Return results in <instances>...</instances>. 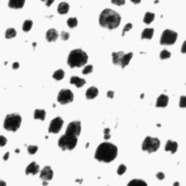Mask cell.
<instances>
[{
    "instance_id": "1",
    "label": "cell",
    "mask_w": 186,
    "mask_h": 186,
    "mask_svg": "<svg viewBox=\"0 0 186 186\" xmlns=\"http://www.w3.org/2000/svg\"><path fill=\"white\" fill-rule=\"evenodd\" d=\"M118 148L116 146L110 142H103L96 150L94 158L99 161L109 163L116 158Z\"/></svg>"
},
{
    "instance_id": "2",
    "label": "cell",
    "mask_w": 186,
    "mask_h": 186,
    "mask_svg": "<svg viewBox=\"0 0 186 186\" xmlns=\"http://www.w3.org/2000/svg\"><path fill=\"white\" fill-rule=\"evenodd\" d=\"M121 22V16L118 13L111 9L104 10L99 17V23L103 28H116Z\"/></svg>"
},
{
    "instance_id": "3",
    "label": "cell",
    "mask_w": 186,
    "mask_h": 186,
    "mask_svg": "<svg viewBox=\"0 0 186 186\" xmlns=\"http://www.w3.org/2000/svg\"><path fill=\"white\" fill-rule=\"evenodd\" d=\"M88 61V56L81 49L74 50L70 52L68 58V64L70 68L82 67Z\"/></svg>"
},
{
    "instance_id": "4",
    "label": "cell",
    "mask_w": 186,
    "mask_h": 186,
    "mask_svg": "<svg viewBox=\"0 0 186 186\" xmlns=\"http://www.w3.org/2000/svg\"><path fill=\"white\" fill-rule=\"evenodd\" d=\"M21 116L18 113H12L7 115L4 119V127L5 130L8 131L16 132L21 124Z\"/></svg>"
},
{
    "instance_id": "5",
    "label": "cell",
    "mask_w": 186,
    "mask_h": 186,
    "mask_svg": "<svg viewBox=\"0 0 186 186\" xmlns=\"http://www.w3.org/2000/svg\"><path fill=\"white\" fill-rule=\"evenodd\" d=\"M77 144V137H71V136L65 135H62L58 140V146L63 151L69 150L71 151L76 147Z\"/></svg>"
},
{
    "instance_id": "6",
    "label": "cell",
    "mask_w": 186,
    "mask_h": 186,
    "mask_svg": "<svg viewBox=\"0 0 186 186\" xmlns=\"http://www.w3.org/2000/svg\"><path fill=\"white\" fill-rule=\"evenodd\" d=\"M160 140L156 137H147L142 142V151H147L149 154L156 152L160 147Z\"/></svg>"
},
{
    "instance_id": "7",
    "label": "cell",
    "mask_w": 186,
    "mask_h": 186,
    "mask_svg": "<svg viewBox=\"0 0 186 186\" xmlns=\"http://www.w3.org/2000/svg\"><path fill=\"white\" fill-rule=\"evenodd\" d=\"M177 39V34L176 32L166 29L162 33L161 39H160V43L162 45H172L175 44Z\"/></svg>"
},
{
    "instance_id": "8",
    "label": "cell",
    "mask_w": 186,
    "mask_h": 186,
    "mask_svg": "<svg viewBox=\"0 0 186 186\" xmlns=\"http://www.w3.org/2000/svg\"><path fill=\"white\" fill-rule=\"evenodd\" d=\"M74 100V94L70 89H63L60 91L58 95V101L62 105L71 103Z\"/></svg>"
},
{
    "instance_id": "9",
    "label": "cell",
    "mask_w": 186,
    "mask_h": 186,
    "mask_svg": "<svg viewBox=\"0 0 186 186\" xmlns=\"http://www.w3.org/2000/svg\"><path fill=\"white\" fill-rule=\"evenodd\" d=\"M81 129H82V127H81L80 122H72L68 124L66 131H65V135L78 137L80 135Z\"/></svg>"
},
{
    "instance_id": "10",
    "label": "cell",
    "mask_w": 186,
    "mask_h": 186,
    "mask_svg": "<svg viewBox=\"0 0 186 186\" xmlns=\"http://www.w3.org/2000/svg\"><path fill=\"white\" fill-rule=\"evenodd\" d=\"M63 125V120L61 117H57V118L52 119L50 122V124L49 127V132L50 133H58L61 130Z\"/></svg>"
},
{
    "instance_id": "11",
    "label": "cell",
    "mask_w": 186,
    "mask_h": 186,
    "mask_svg": "<svg viewBox=\"0 0 186 186\" xmlns=\"http://www.w3.org/2000/svg\"><path fill=\"white\" fill-rule=\"evenodd\" d=\"M53 177V171L50 166H44V169L42 170L40 174V178L43 181H49L52 179Z\"/></svg>"
},
{
    "instance_id": "12",
    "label": "cell",
    "mask_w": 186,
    "mask_h": 186,
    "mask_svg": "<svg viewBox=\"0 0 186 186\" xmlns=\"http://www.w3.org/2000/svg\"><path fill=\"white\" fill-rule=\"evenodd\" d=\"M178 148V144L175 141H172L171 140H169L166 142V146H165V151H170L172 154H174L176 153Z\"/></svg>"
},
{
    "instance_id": "13",
    "label": "cell",
    "mask_w": 186,
    "mask_h": 186,
    "mask_svg": "<svg viewBox=\"0 0 186 186\" xmlns=\"http://www.w3.org/2000/svg\"><path fill=\"white\" fill-rule=\"evenodd\" d=\"M168 103L169 97L166 94H162L157 98L156 106L157 108H165L168 105Z\"/></svg>"
},
{
    "instance_id": "14",
    "label": "cell",
    "mask_w": 186,
    "mask_h": 186,
    "mask_svg": "<svg viewBox=\"0 0 186 186\" xmlns=\"http://www.w3.org/2000/svg\"><path fill=\"white\" fill-rule=\"evenodd\" d=\"M39 166L37 164V163L35 161L31 163L30 164L27 166V168L26 169V175H30L32 174L33 175H35L39 172Z\"/></svg>"
},
{
    "instance_id": "15",
    "label": "cell",
    "mask_w": 186,
    "mask_h": 186,
    "mask_svg": "<svg viewBox=\"0 0 186 186\" xmlns=\"http://www.w3.org/2000/svg\"><path fill=\"white\" fill-rule=\"evenodd\" d=\"M58 37V33L56 29L51 28L47 31L46 34V39L49 42H55Z\"/></svg>"
},
{
    "instance_id": "16",
    "label": "cell",
    "mask_w": 186,
    "mask_h": 186,
    "mask_svg": "<svg viewBox=\"0 0 186 186\" xmlns=\"http://www.w3.org/2000/svg\"><path fill=\"white\" fill-rule=\"evenodd\" d=\"M25 0H10L8 6L13 9H20L23 7Z\"/></svg>"
},
{
    "instance_id": "17",
    "label": "cell",
    "mask_w": 186,
    "mask_h": 186,
    "mask_svg": "<svg viewBox=\"0 0 186 186\" xmlns=\"http://www.w3.org/2000/svg\"><path fill=\"white\" fill-rule=\"evenodd\" d=\"M124 52H113L112 56H113V63L115 65H121L122 60L124 56Z\"/></svg>"
},
{
    "instance_id": "18",
    "label": "cell",
    "mask_w": 186,
    "mask_h": 186,
    "mask_svg": "<svg viewBox=\"0 0 186 186\" xmlns=\"http://www.w3.org/2000/svg\"><path fill=\"white\" fill-rule=\"evenodd\" d=\"M70 83L75 84L78 88H79V87H83L86 83V81L84 79H81L78 76H72L70 79Z\"/></svg>"
},
{
    "instance_id": "19",
    "label": "cell",
    "mask_w": 186,
    "mask_h": 186,
    "mask_svg": "<svg viewBox=\"0 0 186 186\" xmlns=\"http://www.w3.org/2000/svg\"><path fill=\"white\" fill-rule=\"evenodd\" d=\"M98 94V89L94 87H91L86 92V98L87 99H93L96 98Z\"/></svg>"
},
{
    "instance_id": "20",
    "label": "cell",
    "mask_w": 186,
    "mask_h": 186,
    "mask_svg": "<svg viewBox=\"0 0 186 186\" xmlns=\"http://www.w3.org/2000/svg\"><path fill=\"white\" fill-rule=\"evenodd\" d=\"M69 10V4L66 2H61L58 5V12L60 14H66Z\"/></svg>"
},
{
    "instance_id": "21",
    "label": "cell",
    "mask_w": 186,
    "mask_h": 186,
    "mask_svg": "<svg viewBox=\"0 0 186 186\" xmlns=\"http://www.w3.org/2000/svg\"><path fill=\"white\" fill-rule=\"evenodd\" d=\"M132 57H133V53L132 52H129L124 56L123 58H122V60L121 65H120L122 68H125V67L129 64V63H130V61L132 58Z\"/></svg>"
},
{
    "instance_id": "22",
    "label": "cell",
    "mask_w": 186,
    "mask_h": 186,
    "mask_svg": "<svg viewBox=\"0 0 186 186\" xmlns=\"http://www.w3.org/2000/svg\"><path fill=\"white\" fill-rule=\"evenodd\" d=\"M154 33V28H145L143 32L142 33V35H141V38L142 39H151L153 37Z\"/></svg>"
},
{
    "instance_id": "23",
    "label": "cell",
    "mask_w": 186,
    "mask_h": 186,
    "mask_svg": "<svg viewBox=\"0 0 186 186\" xmlns=\"http://www.w3.org/2000/svg\"><path fill=\"white\" fill-rule=\"evenodd\" d=\"M46 116V112L44 110H39L37 109L34 111V118L35 119H40L42 121H44V118H45Z\"/></svg>"
},
{
    "instance_id": "24",
    "label": "cell",
    "mask_w": 186,
    "mask_h": 186,
    "mask_svg": "<svg viewBox=\"0 0 186 186\" xmlns=\"http://www.w3.org/2000/svg\"><path fill=\"white\" fill-rule=\"evenodd\" d=\"M127 186H148L147 183L142 180H132L127 184Z\"/></svg>"
},
{
    "instance_id": "25",
    "label": "cell",
    "mask_w": 186,
    "mask_h": 186,
    "mask_svg": "<svg viewBox=\"0 0 186 186\" xmlns=\"http://www.w3.org/2000/svg\"><path fill=\"white\" fill-rule=\"evenodd\" d=\"M154 18H155L154 13H149V12H148V13H146V15H145L143 22L146 24H150L151 22L154 21Z\"/></svg>"
},
{
    "instance_id": "26",
    "label": "cell",
    "mask_w": 186,
    "mask_h": 186,
    "mask_svg": "<svg viewBox=\"0 0 186 186\" xmlns=\"http://www.w3.org/2000/svg\"><path fill=\"white\" fill-rule=\"evenodd\" d=\"M64 76H65V72L62 69H59L56 70V71L53 74L52 77L56 79V80L60 81L64 78Z\"/></svg>"
},
{
    "instance_id": "27",
    "label": "cell",
    "mask_w": 186,
    "mask_h": 186,
    "mask_svg": "<svg viewBox=\"0 0 186 186\" xmlns=\"http://www.w3.org/2000/svg\"><path fill=\"white\" fill-rule=\"evenodd\" d=\"M33 22L31 20H26L24 21L23 25V31L25 32H28L32 28Z\"/></svg>"
},
{
    "instance_id": "28",
    "label": "cell",
    "mask_w": 186,
    "mask_h": 186,
    "mask_svg": "<svg viewBox=\"0 0 186 186\" xmlns=\"http://www.w3.org/2000/svg\"><path fill=\"white\" fill-rule=\"evenodd\" d=\"M16 31H15L14 28H8V30L6 31V33H5V37H6L7 39H11V38L15 37V36H16Z\"/></svg>"
},
{
    "instance_id": "29",
    "label": "cell",
    "mask_w": 186,
    "mask_h": 186,
    "mask_svg": "<svg viewBox=\"0 0 186 186\" xmlns=\"http://www.w3.org/2000/svg\"><path fill=\"white\" fill-rule=\"evenodd\" d=\"M67 24H68V27H70V28H75L77 26V24H78V20L76 18H70L67 20Z\"/></svg>"
},
{
    "instance_id": "30",
    "label": "cell",
    "mask_w": 186,
    "mask_h": 186,
    "mask_svg": "<svg viewBox=\"0 0 186 186\" xmlns=\"http://www.w3.org/2000/svg\"><path fill=\"white\" fill-rule=\"evenodd\" d=\"M171 57V53L170 52L166 50H164L161 52L160 53V58L161 60H164V59H167V58H170Z\"/></svg>"
},
{
    "instance_id": "31",
    "label": "cell",
    "mask_w": 186,
    "mask_h": 186,
    "mask_svg": "<svg viewBox=\"0 0 186 186\" xmlns=\"http://www.w3.org/2000/svg\"><path fill=\"white\" fill-rule=\"evenodd\" d=\"M126 171H127V166L124 164H121L117 170V173H118V175H122L125 173Z\"/></svg>"
},
{
    "instance_id": "32",
    "label": "cell",
    "mask_w": 186,
    "mask_h": 186,
    "mask_svg": "<svg viewBox=\"0 0 186 186\" xmlns=\"http://www.w3.org/2000/svg\"><path fill=\"white\" fill-rule=\"evenodd\" d=\"M38 150V147L37 146H29L28 147V153L29 154L33 155L37 153Z\"/></svg>"
},
{
    "instance_id": "33",
    "label": "cell",
    "mask_w": 186,
    "mask_h": 186,
    "mask_svg": "<svg viewBox=\"0 0 186 186\" xmlns=\"http://www.w3.org/2000/svg\"><path fill=\"white\" fill-rule=\"evenodd\" d=\"M92 70H93L92 65H87V66H86L83 69V70H82V74H89L92 73Z\"/></svg>"
},
{
    "instance_id": "34",
    "label": "cell",
    "mask_w": 186,
    "mask_h": 186,
    "mask_svg": "<svg viewBox=\"0 0 186 186\" xmlns=\"http://www.w3.org/2000/svg\"><path fill=\"white\" fill-rule=\"evenodd\" d=\"M180 107L186 108V96H181L180 100Z\"/></svg>"
},
{
    "instance_id": "35",
    "label": "cell",
    "mask_w": 186,
    "mask_h": 186,
    "mask_svg": "<svg viewBox=\"0 0 186 186\" xmlns=\"http://www.w3.org/2000/svg\"><path fill=\"white\" fill-rule=\"evenodd\" d=\"M110 132H111V130H110V129H108V128H106L104 130V131H103V132H104V139L105 140H108L111 138Z\"/></svg>"
},
{
    "instance_id": "36",
    "label": "cell",
    "mask_w": 186,
    "mask_h": 186,
    "mask_svg": "<svg viewBox=\"0 0 186 186\" xmlns=\"http://www.w3.org/2000/svg\"><path fill=\"white\" fill-rule=\"evenodd\" d=\"M132 23H127L123 29V32H122V36H124L125 32L130 31V29H132Z\"/></svg>"
},
{
    "instance_id": "37",
    "label": "cell",
    "mask_w": 186,
    "mask_h": 186,
    "mask_svg": "<svg viewBox=\"0 0 186 186\" xmlns=\"http://www.w3.org/2000/svg\"><path fill=\"white\" fill-rule=\"evenodd\" d=\"M70 37V34H68V32H61V38L63 40L66 41L69 39Z\"/></svg>"
},
{
    "instance_id": "38",
    "label": "cell",
    "mask_w": 186,
    "mask_h": 186,
    "mask_svg": "<svg viewBox=\"0 0 186 186\" xmlns=\"http://www.w3.org/2000/svg\"><path fill=\"white\" fill-rule=\"evenodd\" d=\"M111 2L114 4L121 6L125 4V0H111Z\"/></svg>"
},
{
    "instance_id": "39",
    "label": "cell",
    "mask_w": 186,
    "mask_h": 186,
    "mask_svg": "<svg viewBox=\"0 0 186 186\" xmlns=\"http://www.w3.org/2000/svg\"><path fill=\"white\" fill-rule=\"evenodd\" d=\"M6 143H7L6 137H4V136H1V137H0V145H1L2 147H3Z\"/></svg>"
},
{
    "instance_id": "40",
    "label": "cell",
    "mask_w": 186,
    "mask_h": 186,
    "mask_svg": "<svg viewBox=\"0 0 186 186\" xmlns=\"http://www.w3.org/2000/svg\"><path fill=\"white\" fill-rule=\"evenodd\" d=\"M156 177H157L158 180H163V179H164L165 175L163 172H158V173L156 174Z\"/></svg>"
},
{
    "instance_id": "41",
    "label": "cell",
    "mask_w": 186,
    "mask_h": 186,
    "mask_svg": "<svg viewBox=\"0 0 186 186\" xmlns=\"http://www.w3.org/2000/svg\"><path fill=\"white\" fill-rule=\"evenodd\" d=\"M181 52L182 53H186V40L183 42V44H182V45Z\"/></svg>"
},
{
    "instance_id": "42",
    "label": "cell",
    "mask_w": 186,
    "mask_h": 186,
    "mask_svg": "<svg viewBox=\"0 0 186 186\" xmlns=\"http://www.w3.org/2000/svg\"><path fill=\"white\" fill-rule=\"evenodd\" d=\"M42 2H45L46 6H47V7H50L52 4L53 2H54L55 0H42Z\"/></svg>"
},
{
    "instance_id": "43",
    "label": "cell",
    "mask_w": 186,
    "mask_h": 186,
    "mask_svg": "<svg viewBox=\"0 0 186 186\" xmlns=\"http://www.w3.org/2000/svg\"><path fill=\"white\" fill-rule=\"evenodd\" d=\"M107 96H108V98L112 99V98H113V96H114V92H113V91H108L107 93Z\"/></svg>"
},
{
    "instance_id": "44",
    "label": "cell",
    "mask_w": 186,
    "mask_h": 186,
    "mask_svg": "<svg viewBox=\"0 0 186 186\" xmlns=\"http://www.w3.org/2000/svg\"><path fill=\"white\" fill-rule=\"evenodd\" d=\"M19 68V63H17V62H15V63H13V69H17V68Z\"/></svg>"
},
{
    "instance_id": "45",
    "label": "cell",
    "mask_w": 186,
    "mask_h": 186,
    "mask_svg": "<svg viewBox=\"0 0 186 186\" xmlns=\"http://www.w3.org/2000/svg\"><path fill=\"white\" fill-rule=\"evenodd\" d=\"M9 156H10V153L9 152H7L6 154H4V161H6V160H8V158H9Z\"/></svg>"
},
{
    "instance_id": "46",
    "label": "cell",
    "mask_w": 186,
    "mask_h": 186,
    "mask_svg": "<svg viewBox=\"0 0 186 186\" xmlns=\"http://www.w3.org/2000/svg\"><path fill=\"white\" fill-rule=\"evenodd\" d=\"M131 2H133L134 4H139V3H140L141 0H131Z\"/></svg>"
},
{
    "instance_id": "47",
    "label": "cell",
    "mask_w": 186,
    "mask_h": 186,
    "mask_svg": "<svg viewBox=\"0 0 186 186\" xmlns=\"http://www.w3.org/2000/svg\"><path fill=\"white\" fill-rule=\"evenodd\" d=\"M0 183H1V186H6V183H5L4 182H3L2 180H1Z\"/></svg>"
},
{
    "instance_id": "48",
    "label": "cell",
    "mask_w": 186,
    "mask_h": 186,
    "mask_svg": "<svg viewBox=\"0 0 186 186\" xmlns=\"http://www.w3.org/2000/svg\"><path fill=\"white\" fill-rule=\"evenodd\" d=\"M42 185H43V186H46V185H48V182H47V181H43Z\"/></svg>"
},
{
    "instance_id": "49",
    "label": "cell",
    "mask_w": 186,
    "mask_h": 186,
    "mask_svg": "<svg viewBox=\"0 0 186 186\" xmlns=\"http://www.w3.org/2000/svg\"><path fill=\"white\" fill-rule=\"evenodd\" d=\"M173 186H180V183L178 182H175V183L173 184Z\"/></svg>"
},
{
    "instance_id": "50",
    "label": "cell",
    "mask_w": 186,
    "mask_h": 186,
    "mask_svg": "<svg viewBox=\"0 0 186 186\" xmlns=\"http://www.w3.org/2000/svg\"><path fill=\"white\" fill-rule=\"evenodd\" d=\"M19 152H20V150H19V149L15 150V153H19Z\"/></svg>"
},
{
    "instance_id": "51",
    "label": "cell",
    "mask_w": 186,
    "mask_h": 186,
    "mask_svg": "<svg viewBox=\"0 0 186 186\" xmlns=\"http://www.w3.org/2000/svg\"><path fill=\"white\" fill-rule=\"evenodd\" d=\"M143 97H144V94H141V95H140V98H143Z\"/></svg>"
},
{
    "instance_id": "52",
    "label": "cell",
    "mask_w": 186,
    "mask_h": 186,
    "mask_svg": "<svg viewBox=\"0 0 186 186\" xmlns=\"http://www.w3.org/2000/svg\"><path fill=\"white\" fill-rule=\"evenodd\" d=\"M89 143H87V145H86V148H88V146H89Z\"/></svg>"
},
{
    "instance_id": "53",
    "label": "cell",
    "mask_w": 186,
    "mask_h": 186,
    "mask_svg": "<svg viewBox=\"0 0 186 186\" xmlns=\"http://www.w3.org/2000/svg\"><path fill=\"white\" fill-rule=\"evenodd\" d=\"M37 45V44L36 43H33V46H36Z\"/></svg>"
},
{
    "instance_id": "54",
    "label": "cell",
    "mask_w": 186,
    "mask_h": 186,
    "mask_svg": "<svg viewBox=\"0 0 186 186\" xmlns=\"http://www.w3.org/2000/svg\"><path fill=\"white\" fill-rule=\"evenodd\" d=\"M158 0H156V1H155V3H158Z\"/></svg>"
}]
</instances>
